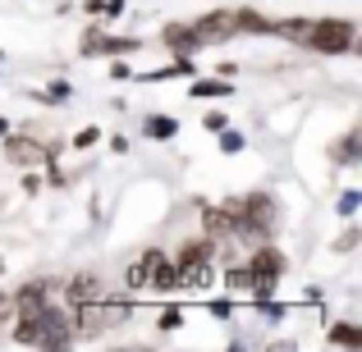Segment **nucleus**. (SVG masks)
Wrapping results in <instances>:
<instances>
[{"label":"nucleus","mask_w":362,"mask_h":352,"mask_svg":"<svg viewBox=\"0 0 362 352\" xmlns=\"http://www.w3.org/2000/svg\"><path fill=\"white\" fill-rule=\"evenodd\" d=\"M280 270H284V256L271 252V247H257V256H252V265H247V270H230V274H225V289L252 293V302H262L266 293L280 284Z\"/></svg>","instance_id":"f257e3e1"},{"label":"nucleus","mask_w":362,"mask_h":352,"mask_svg":"<svg viewBox=\"0 0 362 352\" xmlns=\"http://www.w3.org/2000/svg\"><path fill=\"white\" fill-rule=\"evenodd\" d=\"M303 42L317 46V51H349L354 46V18H321V23H308Z\"/></svg>","instance_id":"f03ea898"},{"label":"nucleus","mask_w":362,"mask_h":352,"mask_svg":"<svg viewBox=\"0 0 362 352\" xmlns=\"http://www.w3.org/2000/svg\"><path fill=\"white\" fill-rule=\"evenodd\" d=\"M74 316L83 320V329H88V334H101V329L129 320V307H119V302H106V307H101V302L88 298V302H78V307H74Z\"/></svg>","instance_id":"7ed1b4c3"},{"label":"nucleus","mask_w":362,"mask_h":352,"mask_svg":"<svg viewBox=\"0 0 362 352\" xmlns=\"http://www.w3.org/2000/svg\"><path fill=\"white\" fill-rule=\"evenodd\" d=\"M211 261H216V247H211V243H202V238L184 243V247H179V256H175L179 270H197V265H211Z\"/></svg>","instance_id":"20e7f679"},{"label":"nucleus","mask_w":362,"mask_h":352,"mask_svg":"<svg viewBox=\"0 0 362 352\" xmlns=\"http://www.w3.org/2000/svg\"><path fill=\"white\" fill-rule=\"evenodd\" d=\"M188 28H193L197 46H202V42H216V37H230V32H234V14H211V18H202V23H188Z\"/></svg>","instance_id":"39448f33"},{"label":"nucleus","mask_w":362,"mask_h":352,"mask_svg":"<svg viewBox=\"0 0 362 352\" xmlns=\"http://www.w3.org/2000/svg\"><path fill=\"white\" fill-rule=\"evenodd\" d=\"M147 289H160V293H175L179 289V265L170 261L165 252H160V261L151 265V279H147Z\"/></svg>","instance_id":"423d86ee"},{"label":"nucleus","mask_w":362,"mask_h":352,"mask_svg":"<svg viewBox=\"0 0 362 352\" xmlns=\"http://www.w3.org/2000/svg\"><path fill=\"white\" fill-rule=\"evenodd\" d=\"M133 37H101V32H88V42H83V51L88 55H97V51H110V55H119V51H133Z\"/></svg>","instance_id":"0eeeda50"},{"label":"nucleus","mask_w":362,"mask_h":352,"mask_svg":"<svg viewBox=\"0 0 362 352\" xmlns=\"http://www.w3.org/2000/svg\"><path fill=\"white\" fill-rule=\"evenodd\" d=\"M175 133H179V119H170V115H151V119H142V138L165 142V138H175Z\"/></svg>","instance_id":"6e6552de"},{"label":"nucleus","mask_w":362,"mask_h":352,"mask_svg":"<svg viewBox=\"0 0 362 352\" xmlns=\"http://www.w3.org/2000/svg\"><path fill=\"white\" fill-rule=\"evenodd\" d=\"M160 261V252H147L142 261H133L129 265V289H147V279H151V265Z\"/></svg>","instance_id":"1a4fd4ad"},{"label":"nucleus","mask_w":362,"mask_h":352,"mask_svg":"<svg viewBox=\"0 0 362 352\" xmlns=\"http://www.w3.org/2000/svg\"><path fill=\"white\" fill-rule=\"evenodd\" d=\"M193 69H197V64L179 55V60L170 64V69H160V73H147V83H160V78H188V73H193Z\"/></svg>","instance_id":"9d476101"},{"label":"nucleus","mask_w":362,"mask_h":352,"mask_svg":"<svg viewBox=\"0 0 362 352\" xmlns=\"http://www.w3.org/2000/svg\"><path fill=\"white\" fill-rule=\"evenodd\" d=\"M74 97V87H69V83H51V87H46V92H37V101H51V106H60V101H69Z\"/></svg>","instance_id":"9b49d317"},{"label":"nucleus","mask_w":362,"mask_h":352,"mask_svg":"<svg viewBox=\"0 0 362 352\" xmlns=\"http://www.w3.org/2000/svg\"><path fill=\"white\" fill-rule=\"evenodd\" d=\"M193 97H230V83H193Z\"/></svg>","instance_id":"f8f14e48"},{"label":"nucleus","mask_w":362,"mask_h":352,"mask_svg":"<svg viewBox=\"0 0 362 352\" xmlns=\"http://www.w3.org/2000/svg\"><path fill=\"white\" fill-rule=\"evenodd\" d=\"M9 156H14V160H28V156H42V147H37V142H9Z\"/></svg>","instance_id":"ddd939ff"},{"label":"nucleus","mask_w":362,"mask_h":352,"mask_svg":"<svg viewBox=\"0 0 362 352\" xmlns=\"http://www.w3.org/2000/svg\"><path fill=\"white\" fill-rule=\"evenodd\" d=\"M330 344H362V334L354 325H335V329H330Z\"/></svg>","instance_id":"4468645a"},{"label":"nucleus","mask_w":362,"mask_h":352,"mask_svg":"<svg viewBox=\"0 0 362 352\" xmlns=\"http://www.w3.org/2000/svg\"><path fill=\"white\" fill-rule=\"evenodd\" d=\"M335 156H339V160H354V156H358V133H349V138L339 142V151H335Z\"/></svg>","instance_id":"2eb2a0df"},{"label":"nucleus","mask_w":362,"mask_h":352,"mask_svg":"<svg viewBox=\"0 0 362 352\" xmlns=\"http://www.w3.org/2000/svg\"><path fill=\"white\" fill-rule=\"evenodd\" d=\"M225 133V138H221V151H230V156H234V151H243V138H239V133H230V128H221Z\"/></svg>","instance_id":"dca6fc26"},{"label":"nucleus","mask_w":362,"mask_h":352,"mask_svg":"<svg viewBox=\"0 0 362 352\" xmlns=\"http://www.w3.org/2000/svg\"><path fill=\"white\" fill-rule=\"evenodd\" d=\"M9 320H14V298L0 293V325H9Z\"/></svg>","instance_id":"f3484780"},{"label":"nucleus","mask_w":362,"mask_h":352,"mask_svg":"<svg viewBox=\"0 0 362 352\" xmlns=\"http://www.w3.org/2000/svg\"><path fill=\"white\" fill-rule=\"evenodd\" d=\"M179 325H184V311H175V307H170L165 316H160V329H179Z\"/></svg>","instance_id":"a211bd4d"},{"label":"nucleus","mask_w":362,"mask_h":352,"mask_svg":"<svg viewBox=\"0 0 362 352\" xmlns=\"http://www.w3.org/2000/svg\"><path fill=\"white\" fill-rule=\"evenodd\" d=\"M97 138H101V128H83L78 138H74V147H92V142H97Z\"/></svg>","instance_id":"6ab92c4d"},{"label":"nucleus","mask_w":362,"mask_h":352,"mask_svg":"<svg viewBox=\"0 0 362 352\" xmlns=\"http://www.w3.org/2000/svg\"><path fill=\"white\" fill-rule=\"evenodd\" d=\"M358 202H362L358 193H344V202H339V215H354V211H358Z\"/></svg>","instance_id":"aec40b11"},{"label":"nucleus","mask_w":362,"mask_h":352,"mask_svg":"<svg viewBox=\"0 0 362 352\" xmlns=\"http://www.w3.org/2000/svg\"><path fill=\"white\" fill-rule=\"evenodd\" d=\"M202 123H206V133H221V128H225V115H221V110H211Z\"/></svg>","instance_id":"412c9836"},{"label":"nucleus","mask_w":362,"mask_h":352,"mask_svg":"<svg viewBox=\"0 0 362 352\" xmlns=\"http://www.w3.org/2000/svg\"><path fill=\"white\" fill-rule=\"evenodd\" d=\"M0 133H9V123H5V119H0Z\"/></svg>","instance_id":"4be33fe9"}]
</instances>
